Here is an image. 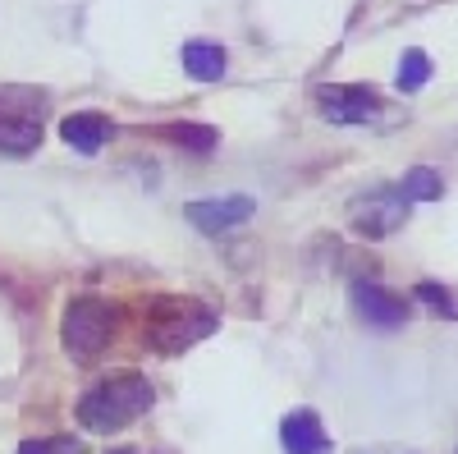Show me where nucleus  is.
<instances>
[{"mask_svg": "<svg viewBox=\"0 0 458 454\" xmlns=\"http://www.w3.org/2000/svg\"><path fill=\"white\" fill-rule=\"evenodd\" d=\"M151 399H157V395H151L147 376H138V372L110 376V381L92 386V390L79 399V423H83L88 432H101V436L124 432L129 423H138L142 413L151 408Z\"/></svg>", "mask_w": 458, "mask_h": 454, "instance_id": "1", "label": "nucleus"}, {"mask_svg": "<svg viewBox=\"0 0 458 454\" xmlns=\"http://www.w3.org/2000/svg\"><path fill=\"white\" fill-rule=\"evenodd\" d=\"M216 326H220V317L211 308H202V303H193V298H165V303H157V313H151V321H147V345L157 354H165V358H174L188 345L207 339Z\"/></svg>", "mask_w": 458, "mask_h": 454, "instance_id": "2", "label": "nucleus"}, {"mask_svg": "<svg viewBox=\"0 0 458 454\" xmlns=\"http://www.w3.org/2000/svg\"><path fill=\"white\" fill-rule=\"evenodd\" d=\"M110 330H114V308L106 298H73L64 313V326H60V339L79 363H92L106 349Z\"/></svg>", "mask_w": 458, "mask_h": 454, "instance_id": "3", "label": "nucleus"}, {"mask_svg": "<svg viewBox=\"0 0 458 454\" xmlns=\"http://www.w3.org/2000/svg\"><path fill=\"white\" fill-rule=\"evenodd\" d=\"M317 106L330 124H376L386 120V106L371 88H317Z\"/></svg>", "mask_w": 458, "mask_h": 454, "instance_id": "4", "label": "nucleus"}, {"mask_svg": "<svg viewBox=\"0 0 458 454\" xmlns=\"http://www.w3.org/2000/svg\"><path fill=\"white\" fill-rule=\"evenodd\" d=\"M349 298H353L358 317H362V321H371V326H380V330H394V326H403V321H408V303H403L394 289L376 285V280H353Z\"/></svg>", "mask_w": 458, "mask_h": 454, "instance_id": "5", "label": "nucleus"}, {"mask_svg": "<svg viewBox=\"0 0 458 454\" xmlns=\"http://www.w3.org/2000/svg\"><path fill=\"white\" fill-rule=\"evenodd\" d=\"M408 198L399 193V188H380V193H371L367 202H358V211H353V225L362 235H371V239H380V235H394L399 225L408 220Z\"/></svg>", "mask_w": 458, "mask_h": 454, "instance_id": "6", "label": "nucleus"}, {"mask_svg": "<svg viewBox=\"0 0 458 454\" xmlns=\"http://www.w3.org/2000/svg\"><path fill=\"white\" fill-rule=\"evenodd\" d=\"M280 445H284V454H330V436L312 408L289 413L280 427Z\"/></svg>", "mask_w": 458, "mask_h": 454, "instance_id": "7", "label": "nucleus"}, {"mask_svg": "<svg viewBox=\"0 0 458 454\" xmlns=\"http://www.w3.org/2000/svg\"><path fill=\"white\" fill-rule=\"evenodd\" d=\"M188 216H193V225H202L207 235H220L229 230V225H239L252 216V198H220V202H193L188 207Z\"/></svg>", "mask_w": 458, "mask_h": 454, "instance_id": "8", "label": "nucleus"}, {"mask_svg": "<svg viewBox=\"0 0 458 454\" xmlns=\"http://www.w3.org/2000/svg\"><path fill=\"white\" fill-rule=\"evenodd\" d=\"M60 133H64L69 147H79V151H101L106 138L114 133V124L106 116H97V110H79V116H69L60 124Z\"/></svg>", "mask_w": 458, "mask_h": 454, "instance_id": "9", "label": "nucleus"}, {"mask_svg": "<svg viewBox=\"0 0 458 454\" xmlns=\"http://www.w3.org/2000/svg\"><path fill=\"white\" fill-rule=\"evenodd\" d=\"M42 142V124L32 116H0V151L5 157H28Z\"/></svg>", "mask_w": 458, "mask_h": 454, "instance_id": "10", "label": "nucleus"}, {"mask_svg": "<svg viewBox=\"0 0 458 454\" xmlns=\"http://www.w3.org/2000/svg\"><path fill=\"white\" fill-rule=\"evenodd\" d=\"M183 69L202 83H216L225 73V51L216 42H183Z\"/></svg>", "mask_w": 458, "mask_h": 454, "instance_id": "11", "label": "nucleus"}, {"mask_svg": "<svg viewBox=\"0 0 458 454\" xmlns=\"http://www.w3.org/2000/svg\"><path fill=\"white\" fill-rule=\"evenodd\" d=\"M399 193H403L408 202H431V198H440V193H445V184H440V175H436V170H427V166H422V170H412V175L399 184Z\"/></svg>", "mask_w": 458, "mask_h": 454, "instance_id": "12", "label": "nucleus"}, {"mask_svg": "<svg viewBox=\"0 0 458 454\" xmlns=\"http://www.w3.org/2000/svg\"><path fill=\"white\" fill-rule=\"evenodd\" d=\"M417 303H427L431 313H440V317H449V321H458V294L449 289V285H436V280H422L417 285Z\"/></svg>", "mask_w": 458, "mask_h": 454, "instance_id": "13", "label": "nucleus"}, {"mask_svg": "<svg viewBox=\"0 0 458 454\" xmlns=\"http://www.w3.org/2000/svg\"><path fill=\"white\" fill-rule=\"evenodd\" d=\"M431 79V60H427V51H403V64H399V88L403 92H417Z\"/></svg>", "mask_w": 458, "mask_h": 454, "instance_id": "14", "label": "nucleus"}, {"mask_svg": "<svg viewBox=\"0 0 458 454\" xmlns=\"http://www.w3.org/2000/svg\"><path fill=\"white\" fill-rule=\"evenodd\" d=\"M19 454H88V450L73 436H42V441H23Z\"/></svg>", "mask_w": 458, "mask_h": 454, "instance_id": "15", "label": "nucleus"}, {"mask_svg": "<svg viewBox=\"0 0 458 454\" xmlns=\"http://www.w3.org/2000/svg\"><path fill=\"white\" fill-rule=\"evenodd\" d=\"M174 142H188V147H198V151H211L216 147V129H207V124H174V129H165Z\"/></svg>", "mask_w": 458, "mask_h": 454, "instance_id": "16", "label": "nucleus"}, {"mask_svg": "<svg viewBox=\"0 0 458 454\" xmlns=\"http://www.w3.org/2000/svg\"><path fill=\"white\" fill-rule=\"evenodd\" d=\"M114 454H129V450H114Z\"/></svg>", "mask_w": 458, "mask_h": 454, "instance_id": "17", "label": "nucleus"}]
</instances>
